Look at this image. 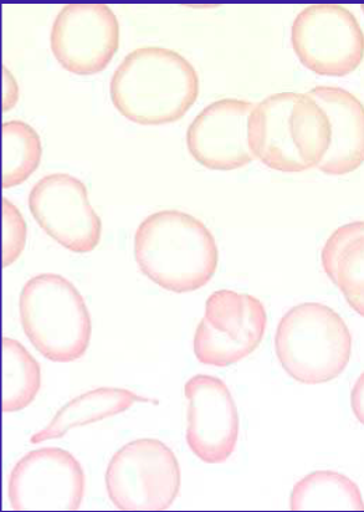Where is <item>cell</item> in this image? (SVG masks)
Returning a JSON list of instances; mask_svg holds the SVG:
<instances>
[{
    "label": "cell",
    "instance_id": "52a82bcc",
    "mask_svg": "<svg viewBox=\"0 0 364 512\" xmlns=\"http://www.w3.org/2000/svg\"><path fill=\"white\" fill-rule=\"evenodd\" d=\"M291 42L301 64L322 76L350 75L364 58L361 24L340 4H314L302 10L292 24Z\"/></svg>",
    "mask_w": 364,
    "mask_h": 512
},
{
    "label": "cell",
    "instance_id": "277c9868",
    "mask_svg": "<svg viewBox=\"0 0 364 512\" xmlns=\"http://www.w3.org/2000/svg\"><path fill=\"white\" fill-rule=\"evenodd\" d=\"M275 350L287 375L312 386L331 382L346 370L352 335L331 307L305 302L292 307L280 320Z\"/></svg>",
    "mask_w": 364,
    "mask_h": 512
},
{
    "label": "cell",
    "instance_id": "7a4b0ae2",
    "mask_svg": "<svg viewBox=\"0 0 364 512\" xmlns=\"http://www.w3.org/2000/svg\"><path fill=\"white\" fill-rule=\"evenodd\" d=\"M135 256L143 275L176 294L202 289L212 280L219 261L207 225L173 209L143 220L135 235Z\"/></svg>",
    "mask_w": 364,
    "mask_h": 512
},
{
    "label": "cell",
    "instance_id": "9c48e42d",
    "mask_svg": "<svg viewBox=\"0 0 364 512\" xmlns=\"http://www.w3.org/2000/svg\"><path fill=\"white\" fill-rule=\"evenodd\" d=\"M84 495V469L61 448L33 450L10 474L8 496L15 511H76Z\"/></svg>",
    "mask_w": 364,
    "mask_h": 512
},
{
    "label": "cell",
    "instance_id": "e0dca14e",
    "mask_svg": "<svg viewBox=\"0 0 364 512\" xmlns=\"http://www.w3.org/2000/svg\"><path fill=\"white\" fill-rule=\"evenodd\" d=\"M292 511H363L360 488L346 475L332 470L314 471L294 486Z\"/></svg>",
    "mask_w": 364,
    "mask_h": 512
},
{
    "label": "cell",
    "instance_id": "d6986e66",
    "mask_svg": "<svg viewBox=\"0 0 364 512\" xmlns=\"http://www.w3.org/2000/svg\"><path fill=\"white\" fill-rule=\"evenodd\" d=\"M3 135V189L18 187L38 170L43 146L38 132L24 121L4 122Z\"/></svg>",
    "mask_w": 364,
    "mask_h": 512
},
{
    "label": "cell",
    "instance_id": "5bb4252c",
    "mask_svg": "<svg viewBox=\"0 0 364 512\" xmlns=\"http://www.w3.org/2000/svg\"><path fill=\"white\" fill-rule=\"evenodd\" d=\"M330 121V146L320 165L330 176L355 172L364 160V107L350 91L335 86H316L306 92Z\"/></svg>",
    "mask_w": 364,
    "mask_h": 512
},
{
    "label": "cell",
    "instance_id": "5b68a950",
    "mask_svg": "<svg viewBox=\"0 0 364 512\" xmlns=\"http://www.w3.org/2000/svg\"><path fill=\"white\" fill-rule=\"evenodd\" d=\"M25 336L40 355L68 363L84 357L92 322L79 290L64 276L40 274L24 285L19 299Z\"/></svg>",
    "mask_w": 364,
    "mask_h": 512
},
{
    "label": "cell",
    "instance_id": "ac0fdd59",
    "mask_svg": "<svg viewBox=\"0 0 364 512\" xmlns=\"http://www.w3.org/2000/svg\"><path fill=\"white\" fill-rule=\"evenodd\" d=\"M40 386V365L32 353L19 341L3 337V413L29 407Z\"/></svg>",
    "mask_w": 364,
    "mask_h": 512
},
{
    "label": "cell",
    "instance_id": "44dd1931",
    "mask_svg": "<svg viewBox=\"0 0 364 512\" xmlns=\"http://www.w3.org/2000/svg\"><path fill=\"white\" fill-rule=\"evenodd\" d=\"M19 99V89L17 80L8 70L7 66L3 65V112L12 110L17 105Z\"/></svg>",
    "mask_w": 364,
    "mask_h": 512
},
{
    "label": "cell",
    "instance_id": "30bf717a",
    "mask_svg": "<svg viewBox=\"0 0 364 512\" xmlns=\"http://www.w3.org/2000/svg\"><path fill=\"white\" fill-rule=\"evenodd\" d=\"M29 209L39 227L70 252L90 253L100 243L101 219L84 182L70 174L41 178L30 191Z\"/></svg>",
    "mask_w": 364,
    "mask_h": 512
},
{
    "label": "cell",
    "instance_id": "ffe728a7",
    "mask_svg": "<svg viewBox=\"0 0 364 512\" xmlns=\"http://www.w3.org/2000/svg\"><path fill=\"white\" fill-rule=\"evenodd\" d=\"M27 243V223L17 206L3 198V268L19 259Z\"/></svg>",
    "mask_w": 364,
    "mask_h": 512
},
{
    "label": "cell",
    "instance_id": "8fae6325",
    "mask_svg": "<svg viewBox=\"0 0 364 512\" xmlns=\"http://www.w3.org/2000/svg\"><path fill=\"white\" fill-rule=\"evenodd\" d=\"M50 44L65 70L81 76L99 74L119 50V20L109 5H65L54 20Z\"/></svg>",
    "mask_w": 364,
    "mask_h": 512
},
{
    "label": "cell",
    "instance_id": "6da1fadb",
    "mask_svg": "<svg viewBox=\"0 0 364 512\" xmlns=\"http://www.w3.org/2000/svg\"><path fill=\"white\" fill-rule=\"evenodd\" d=\"M110 94L127 120L143 126L172 124L196 104L199 76L177 51L143 46L121 61L112 75Z\"/></svg>",
    "mask_w": 364,
    "mask_h": 512
},
{
    "label": "cell",
    "instance_id": "4fadbf2b",
    "mask_svg": "<svg viewBox=\"0 0 364 512\" xmlns=\"http://www.w3.org/2000/svg\"><path fill=\"white\" fill-rule=\"evenodd\" d=\"M255 104L222 99L199 112L187 131V147L208 170L233 171L255 160L248 140V124Z\"/></svg>",
    "mask_w": 364,
    "mask_h": 512
},
{
    "label": "cell",
    "instance_id": "8992f818",
    "mask_svg": "<svg viewBox=\"0 0 364 512\" xmlns=\"http://www.w3.org/2000/svg\"><path fill=\"white\" fill-rule=\"evenodd\" d=\"M105 480L117 509L164 511L181 491L182 473L171 448L161 440L145 438L123 445L112 457Z\"/></svg>",
    "mask_w": 364,
    "mask_h": 512
},
{
    "label": "cell",
    "instance_id": "9a60e30c",
    "mask_svg": "<svg viewBox=\"0 0 364 512\" xmlns=\"http://www.w3.org/2000/svg\"><path fill=\"white\" fill-rule=\"evenodd\" d=\"M322 266L353 310L364 316V222L348 223L328 238Z\"/></svg>",
    "mask_w": 364,
    "mask_h": 512
},
{
    "label": "cell",
    "instance_id": "ba28073f",
    "mask_svg": "<svg viewBox=\"0 0 364 512\" xmlns=\"http://www.w3.org/2000/svg\"><path fill=\"white\" fill-rule=\"evenodd\" d=\"M268 315L253 295L218 290L205 302L193 350L203 365L228 367L244 360L264 339Z\"/></svg>",
    "mask_w": 364,
    "mask_h": 512
},
{
    "label": "cell",
    "instance_id": "7c38bea8",
    "mask_svg": "<svg viewBox=\"0 0 364 512\" xmlns=\"http://www.w3.org/2000/svg\"><path fill=\"white\" fill-rule=\"evenodd\" d=\"M188 401L187 443L207 464L232 457L239 437V414L232 393L220 378L197 375L184 386Z\"/></svg>",
    "mask_w": 364,
    "mask_h": 512
},
{
    "label": "cell",
    "instance_id": "2e32d148",
    "mask_svg": "<svg viewBox=\"0 0 364 512\" xmlns=\"http://www.w3.org/2000/svg\"><path fill=\"white\" fill-rule=\"evenodd\" d=\"M137 402H153L123 388H97L70 401L51 419L48 427L30 438L33 444L63 438L73 428L89 426L126 412Z\"/></svg>",
    "mask_w": 364,
    "mask_h": 512
},
{
    "label": "cell",
    "instance_id": "3957f363",
    "mask_svg": "<svg viewBox=\"0 0 364 512\" xmlns=\"http://www.w3.org/2000/svg\"><path fill=\"white\" fill-rule=\"evenodd\" d=\"M248 140L256 160L271 170L305 172L319 166L326 155L331 126L310 95L279 92L254 106Z\"/></svg>",
    "mask_w": 364,
    "mask_h": 512
}]
</instances>
